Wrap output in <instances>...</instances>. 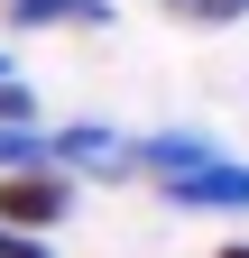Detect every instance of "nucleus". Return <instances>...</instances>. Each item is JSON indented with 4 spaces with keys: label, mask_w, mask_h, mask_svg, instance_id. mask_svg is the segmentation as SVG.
I'll return each mask as SVG.
<instances>
[{
    "label": "nucleus",
    "mask_w": 249,
    "mask_h": 258,
    "mask_svg": "<svg viewBox=\"0 0 249 258\" xmlns=\"http://www.w3.org/2000/svg\"><path fill=\"white\" fill-rule=\"evenodd\" d=\"M46 166H55V175L120 184V175H139V148L120 139V129H92V120H74V129H55V139H46Z\"/></svg>",
    "instance_id": "1"
},
{
    "label": "nucleus",
    "mask_w": 249,
    "mask_h": 258,
    "mask_svg": "<svg viewBox=\"0 0 249 258\" xmlns=\"http://www.w3.org/2000/svg\"><path fill=\"white\" fill-rule=\"evenodd\" d=\"M74 212V175L55 166H28V175H0V231H55V221Z\"/></svg>",
    "instance_id": "2"
},
{
    "label": "nucleus",
    "mask_w": 249,
    "mask_h": 258,
    "mask_svg": "<svg viewBox=\"0 0 249 258\" xmlns=\"http://www.w3.org/2000/svg\"><path fill=\"white\" fill-rule=\"evenodd\" d=\"M157 194L175 212H249V166L240 157H212V166H194V175H157Z\"/></svg>",
    "instance_id": "3"
},
{
    "label": "nucleus",
    "mask_w": 249,
    "mask_h": 258,
    "mask_svg": "<svg viewBox=\"0 0 249 258\" xmlns=\"http://www.w3.org/2000/svg\"><path fill=\"white\" fill-rule=\"evenodd\" d=\"M130 148H139V175H194V166L222 157L203 129H157V139H130Z\"/></svg>",
    "instance_id": "4"
},
{
    "label": "nucleus",
    "mask_w": 249,
    "mask_h": 258,
    "mask_svg": "<svg viewBox=\"0 0 249 258\" xmlns=\"http://www.w3.org/2000/svg\"><path fill=\"white\" fill-rule=\"evenodd\" d=\"M10 28H111V0H10Z\"/></svg>",
    "instance_id": "5"
},
{
    "label": "nucleus",
    "mask_w": 249,
    "mask_h": 258,
    "mask_svg": "<svg viewBox=\"0 0 249 258\" xmlns=\"http://www.w3.org/2000/svg\"><path fill=\"white\" fill-rule=\"evenodd\" d=\"M157 10H166L175 28H240L249 0H157Z\"/></svg>",
    "instance_id": "6"
},
{
    "label": "nucleus",
    "mask_w": 249,
    "mask_h": 258,
    "mask_svg": "<svg viewBox=\"0 0 249 258\" xmlns=\"http://www.w3.org/2000/svg\"><path fill=\"white\" fill-rule=\"evenodd\" d=\"M46 166V129H0V175H28Z\"/></svg>",
    "instance_id": "7"
},
{
    "label": "nucleus",
    "mask_w": 249,
    "mask_h": 258,
    "mask_svg": "<svg viewBox=\"0 0 249 258\" xmlns=\"http://www.w3.org/2000/svg\"><path fill=\"white\" fill-rule=\"evenodd\" d=\"M0 258H55V249H46L37 231H0Z\"/></svg>",
    "instance_id": "8"
},
{
    "label": "nucleus",
    "mask_w": 249,
    "mask_h": 258,
    "mask_svg": "<svg viewBox=\"0 0 249 258\" xmlns=\"http://www.w3.org/2000/svg\"><path fill=\"white\" fill-rule=\"evenodd\" d=\"M212 258H249V240H222V249H212Z\"/></svg>",
    "instance_id": "9"
}]
</instances>
